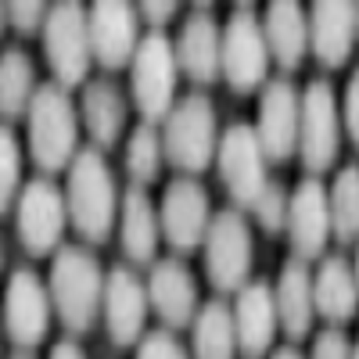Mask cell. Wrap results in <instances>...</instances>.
I'll return each instance as SVG.
<instances>
[{
	"label": "cell",
	"instance_id": "34",
	"mask_svg": "<svg viewBox=\"0 0 359 359\" xmlns=\"http://www.w3.org/2000/svg\"><path fill=\"white\" fill-rule=\"evenodd\" d=\"M137 355H144V359H184L187 348L180 345L172 327L158 323L155 331H144V338L137 341Z\"/></svg>",
	"mask_w": 359,
	"mask_h": 359
},
{
	"label": "cell",
	"instance_id": "3",
	"mask_svg": "<svg viewBox=\"0 0 359 359\" xmlns=\"http://www.w3.org/2000/svg\"><path fill=\"white\" fill-rule=\"evenodd\" d=\"M25 137H29V158L47 176L69 172L72 158L79 155V115L69 97V86L62 83H40L33 104L25 115Z\"/></svg>",
	"mask_w": 359,
	"mask_h": 359
},
{
	"label": "cell",
	"instance_id": "28",
	"mask_svg": "<svg viewBox=\"0 0 359 359\" xmlns=\"http://www.w3.org/2000/svg\"><path fill=\"white\" fill-rule=\"evenodd\" d=\"M194 345L191 352L201 359H226L237 352V323H233V306H226L223 298L205 302L191 323Z\"/></svg>",
	"mask_w": 359,
	"mask_h": 359
},
{
	"label": "cell",
	"instance_id": "24",
	"mask_svg": "<svg viewBox=\"0 0 359 359\" xmlns=\"http://www.w3.org/2000/svg\"><path fill=\"white\" fill-rule=\"evenodd\" d=\"M126 94L118 90L115 79L97 76L83 83V97H79V111H83V126L90 133L101 151H111L118 144V137L126 133Z\"/></svg>",
	"mask_w": 359,
	"mask_h": 359
},
{
	"label": "cell",
	"instance_id": "21",
	"mask_svg": "<svg viewBox=\"0 0 359 359\" xmlns=\"http://www.w3.org/2000/svg\"><path fill=\"white\" fill-rule=\"evenodd\" d=\"M180 72L198 86H212L223 79V29L208 11H194L176 36Z\"/></svg>",
	"mask_w": 359,
	"mask_h": 359
},
{
	"label": "cell",
	"instance_id": "16",
	"mask_svg": "<svg viewBox=\"0 0 359 359\" xmlns=\"http://www.w3.org/2000/svg\"><path fill=\"white\" fill-rule=\"evenodd\" d=\"M151 313V298H147V280L137 277V269L130 266H111L104 280V334L111 345L126 348L144 338V323Z\"/></svg>",
	"mask_w": 359,
	"mask_h": 359
},
{
	"label": "cell",
	"instance_id": "35",
	"mask_svg": "<svg viewBox=\"0 0 359 359\" xmlns=\"http://www.w3.org/2000/svg\"><path fill=\"white\" fill-rule=\"evenodd\" d=\"M313 355L320 359H338V355H352V341L341 331V323H327L323 331L313 338Z\"/></svg>",
	"mask_w": 359,
	"mask_h": 359
},
{
	"label": "cell",
	"instance_id": "17",
	"mask_svg": "<svg viewBox=\"0 0 359 359\" xmlns=\"http://www.w3.org/2000/svg\"><path fill=\"white\" fill-rule=\"evenodd\" d=\"M334 237L331 226V194L320 184V176H306L302 184L291 191V208H287V241L291 255L316 262L327 252V241Z\"/></svg>",
	"mask_w": 359,
	"mask_h": 359
},
{
	"label": "cell",
	"instance_id": "33",
	"mask_svg": "<svg viewBox=\"0 0 359 359\" xmlns=\"http://www.w3.org/2000/svg\"><path fill=\"white\" fill-rule=\"evenodd\" d=\"M50 4L54 0H4V25H11L22 36H36L47 22Z\"/></svg>",
	"mask_w": 359,
	"mask_h": 359
},
{
	"label": "cell",
	"instance_id": "2",
	"mask_svg": "<svg viewBox=\"0 0 359 359\" xmlns=\"http://www.w3.org/2000/svg\"><path fill=\"white\" fill-rule=\"evenodd\" d=\"M104 280L108 273L101 269L97 255L79 245H62L50 262V298L57 323L65 327L69 338H83L97 327L104 313Z\"/></svg>",
	"mask_w": 359,
	"mask_h": 359
},
{
	"label": "cell",
	"instance_id": "11",
	"mask_svg": "<svg viewBox=\"0 0 359 359\" xmlns=\"http://www.w3.org/2000/svg\"><path fill=\"white\" fill-rule=\"evenodd\" d=\"M54 298L50 284L33 269H15L4 287V334L18 352L36 348L50 334L54 320Z\"/></svg>",
	"mask_w": 359,
	"mask_h": 359
},
{
	"label": "cell",
	"instance_id": "41",
	"mask_svg": "<svg viewBox=\"0 0 359 359\" xmlns=\"http://www.w3.org/2000/svg\"><path fill=\"white\" fill-rule=\"evenodd\" d=\"M194 4H198V8H208V4H212V0H194Z\"/></svg>",
	"mask_w": 359,
	"mask_h": 359
},
{
	"label": "cell",
	"instance_id": "7",
	"mask_svg": "<svg viewBox=\"0 0 359 359\" xmlns=\"http://www.w3.org/2000/svg\"><path fill=\"white\" fill-rule=\"evenodd\" d=\"M180 57L176 40H169L162 29L147 33L130 62V97L144 123H165V115L176 104V83H180Z\"/></svg>",
	"mask_w": 359,
	"mask_h": 359
},
{
	"label": "cell",
	"instance_id": "30",
	"mask_svg": "<svg viewBox=\"0 0 359 359\" xmlns=\"http://www.w3.org/2000/svg\"><path fill=\"white\" fill-rule=\"evenodd\" d=\"M327 194H331V226L338 245L359 241V165L338 169Z\"/></svg>",
	"mask_w": 359,
	"mask_h": 359
},
{
	"label": "cell",
	"instance_id": "39",
	"mask_svg": "<svg viewBox=\"0 0 359 359\" xmlns=\"http://www.w3.org/2000/svg\"><path fill=\"white\" fill-rule=\"evenodd\" d=\"M273 355H280V359H291V355H298V348H294V345H277V348H273Z\"/></svg>",
	"mask_w": 359,
	"mask_h": 359
},
{
	"label": "cell",
	"instance_id": "18",
	"mask_svg": "<svg viewBox=\"0 0 359 359\" xmlns=\"http://www.w3.org/2000/svg\"><path fill=\"white\" fill-rule=\"evenodd\" d=\"M309 43L323 69H341L359 43L355 0H309Z\"/></svg>",
	"mask_w": 359,
	"mask_h": 359
},
{
	"label": "cell",
	"instance_id": "12",
	"mask_svg": "<svg viewBox=\"0 0 359 359\" xmlns=\"http://www.w3.org/2000/svg\"><path fill=\"white\" fill-rule=\"evenodd\" d=\"M269 43L262 33V18L252 11H233L223 25V83L233 94H255L269 79Z\"/></svg>",
	"mask_w": 359,
	"mask_h": 359
},
{
	"label": "cell",
	"instance_id": "8",
	"mask_svg": "<svg viewBox=\"0 0 359 359\" xmlns=\"http://www.w3.org/2000/svg\"><path fill=\"white\" fill-rule=\"evenodd\" d=\"M205 277L216 287V294H237L252 280V223L245 219V208H219L205 233Z\"/></svg>",
	"mask_w": 359,
	"mask_h": 359
},
{
	"label": "cell",
	"instance_id": "9",
	"mask_svg": "<svg viewBox=\"0 0 359 359\" xmlns=\"http://www.w3.org/2000/svg\"><path fill=\"white\" fill-rule=\"evenodd\" d=\"M269 165L273 162L266 158L255 126L233 123V126L223 130L216 169H219V180H223V187H226V194L237 208L252 212V205L259 201V194L269 184Z\"/></svg>",
	"mask_w": 359,
	"mask_h": 359
},
{
	"label": "cell",
	"instance_id": "15",
	"mask_svg": "<svg viewBox=\"0 0 359 359\" xmlns=\"http://www.w3.org/2000/svg\"><path fill=\"white\" fill-rule=\"evenodd\" d=\"M259 140L273 165H284L298 155V130H302V94L287 79H269L259 97Z\"/></svg>",
	"mask_w": 359,
	"mask_h": 359
},
{
	"label": "cell",
	"instance_id": "38",
	"mask_svg": "<svg viewBox=\"0 0 359 359\" xmlns=\"http://www.w3.org/2000/svg\"><path fill=\"white\" fill-rule=\"evenodd\" d=\"M50 355H54V359H79V355H83V345H79V338L57 341V345H50Z\"/></svg>",
	"mask_w": 359,
	"mask_h": 359
},
{
	"label": "cell",
	"instance_id": "25",
	"mask_svg": "<svg viewBox=\"0 0 359 359\" xmlns=\"http://www.w3.org/2000/svg\"><path fill=\"white\" fill-rule=\"evenodd\" d=\"M277 294V313H280V331L291 341H306L313 331V320H316V294H313V273H309V262L291 255L280 269V277L273 284Z\"/></svg>",
	"mask_w": 359,
	"mask_h": 359
},
{
	"label": "cell",
	"instance_id": "5",
	"mask_svg": "<svg viewBox=\"0 0 359 359\" xmlns=\"http://www.w3.org/2000/svg\"><path fill=\"white\" fill-rule=\"evenodd\" d=\"M40 40L47 69L62 86L76 90L79 83L90 79L94 43H90V8L83 0H54L40 29Z\"/></svg>",
	"mask_w": 359,
	"mask_h": 359
},
{
	"label": "cell",
	"instance_id": "6",
	"mask_svg": "<svg viewBox=\"0 0 359 359\" xmlns=\"http://www.w3.org/2000/svg\"><path fill=\"white\" fill-rule=\"evenodd\" d=\"M11 219H15L18 248L29 259H47L62 248L65 226H72L69 223V198L54 184V176L40 172L36 180H29L22 187V194L11 208Z\"/></svg>",
	"mask_w": 359,
	"mask_h": 359
},
{
	"label": "cell",
	"instance_id": "37",
	"mask_svg": "<svg viewBox=\"0 0 359 359\" xmlns=\"http://www.w3.org/2000/svg\"><path fill=\"white\" fill-rule=\"evenodd\" d=\"M137 8H140V15H144V22H147V25L162 29L165 22H172V18H176L180 0H137Z\"/></svg>",
	"mask_w": 359,
	"mask_h": 359
},
{
	"label": "cell",
	"instance_id": "32",
	"mask_svg": "<svg viewBox=\"0 0 359 359\" xmlns=\"http://www.w3.org/2000/svg\"><path fill=\"white\" fill-rule=\"evenodd\" d=\"M287 208H291L287 187L280 184V180H269L266 191L259 194V201L252 205V216H255V223H259L262 233L280 237V233H287Z\"/></svg>",
	"mask_w": 359,
	"mask_h": 359
},
{
	"label": "cell",
	"instance_id": "4",
	"mask_svg": "<svg viewBox=\"0 0 359 359\" xmlns=\"http://www.w3.org/2000/svg\"><path fill=\"white\" fill-rule=\"evenodd\" d=\"M162 144H165V162L184 176H201L208 165H216L219 118L212 101L205 94L180 97L162 123Z\"/></svg>",
	"mask_w": 359,
	"mask_h": 359
},
{
	"label": "cell",
	"instance_id": "27",
	"mask_svg": "<svg viewBox=\"0 0 359 359\" xmlns=\"http://www.w3.org/2000/svg\"><path fill=\"white\" fill-rule=\"evenodd\" d=\"M36 65L22 47H8L0 62V115L4 123H22L29 115V104L36 97Z\"/></svg>",
	"mask_w": 359,
	"mask_h": 359
},
{
	"label": "cell",
	"instance_id": "42",
	"mask_svg": "<svg viewBox=\"0 0 359 359\" xmlns=\"http://www.w3.org/2000/svg\"><path fill=\"white\" fill-rule=\"evenodd\" d=\"M352 355H359V334H355V345H352Z\"/></svg>",
	"mask_w": 359,
	"mask_h": 359
},
{
	"label": "cell",
	"instance_id": "36",
	"mask_svg": "<svg viewBox=\"0 0 359 359\" xmlns=\"http://www.w3.org/2000/svg\"><path fill=\"white\" fill-rule=\"evenodd\" d=\"M341 123H345V133H348V140L355 144V151H359V69L352 72V79H348V86H345Z\"/></svg>",
	"mask_w": 359,
	"mask_h": 359
},
{
	"label": "cell",
	"instance_id": "14",
	"mask_svg": "<svg viewBox=\"0 0 359 359\" xmlns=\"http://www.w3.org/2000/svg\"><path fill=\"white\" fill-rule=\"evenodd\" d=\"M90 43L94 62L104 72L130 69L133 54L140 47V8L137 0H90Z\"/></svg>",
	"mask_w": 359,
	"mask_h": 359
},
{
	"label": "cell",
	"instance_id": "26",
	"mask_svg": "<svg viewBox=\"0 0 359 359\" xmlns=\"http://www.w3.org/2000/svg\"><path fill=\"white\" fill-rule=\"evenodd\" d=\"M313 294H316V316L323 323H348L359 313V280L355 266L345 255H323L320 269L313 273Z\"/></svg>",
	"mask_w": 359,
	"mask_h": 359
},
{
	"label": "cell",
	"instance_id": "10",
	"mask_svg": "<svg viewBox=\"0 0 359 359\" xmlns=\"http://www.w3.org/2000/svg\"><path fill=\"white\" fill-rule=\"evenodd\" d=\"M341 155V115L338 94L327 79H313L302 94V130H298V158L306 172L323 176Z\"/></svg>",
	"mask_w": 359,
	"mask_h": 359
},
{
	"label": "cell",
	"instance_id": "1",
	"mask_svg": "<svg viewBox=\"0 0 359 359\" xmlns=\"http://www.w3.org/2000/svg\"><path fill=\"white\" fill-rule=\"evenodd\" d=\"M65 198H69V223L79 233V241L104 245L111 230L118 226L123 194H118L108 158L97 144L79 147V155L72 158L69 180H65Z\"/></svg>",
	"mask_w": 359,
	"mask_h": 359
},
{
	"label": "cell",
	"instance_id": "19",
	"mask_svg": "<svg viewBox=\"0 0 359 359\" xmlns=\"http://www.w3.org/2000/svg\"><path fill=\"white\" fill-rule=\"evenodd\" d=\"M233 323H237V352L241 355H266L273 352L280 313L277 294L269 280H248L233 294Z\"/></svg>",
	"mask_w": 359,
	"mask_h": 359
},
{
	"label": "cell",
	"instance_id": "31",
	"mask_svg": "<svg viewBox=\"0 0 359 359\" xmlns=\"http://www.w3.org/2000/svg\"><path fill=\"white\" fill-rule=\"evenodd\" d=\"M0 205H4V216H11V208L22 194V144L11 130V123H4V133H0Z\"/></svg>",
	"mask_w": 359,
	"mask_h": 359
},
{
	"label": "cell",
	"instance_id": "13",
	"mask_svg": "<svg viewBox=\"0 0 359 359\" xmlns=\"http://www.w3.org/2000/svg\"><path fill=\"white\" fill-rule=\"evenodd\" d=\"M158 216H162L165 245L176 255H191L205 245L208 223H212L216 212H212V201H208V191L198 184V176L180 172V180H172L162 194Z\"/></svg>",
	"mask_w": 359,
	"mask_h": 359
},
{
	"label": "cell",
	"instance_id": "29",
	"mask_svg": "<svg viewBox=\"0 0 359 359\" xmlns=\"http://www.w3.org/2000/svg\"><path fill=\"white\" fill-rule=\"evenodd\" d=\"M123 162H126L130 184H144L147 187V184H155V180H158L162 162H165V144H162V133L155 130V123H140L130 133Z\"/></svg>",
	"mask_w": 359,
	"mask_h": 359
},
{
	"label": "cell",
	"instance_id": "23",
	"mask_svg": "<svg viewBox=\"0 0 359 359\" xmlns=\"http://www.w3.org/2000/svg\"><path fill=\"white\" fill-rule=\"evenodd\" d=\"M262 33L269 54L284 72H294L313 50L309 43V11L302 0H269L262 15Z\"/></svg>",
	"mask_w": 359,
	"mask_h": 359
},
{
	"label": "cell",
	"instance_id": "22",
	"mask_svg": "<svg viewBox=\"0 0 359 359\" xmlns=\"http://www.w3.org/2000/svg\"><path fill=\"white\" fill-rule=\"evenodd\" d=\"M118 241H123V255L133 266H151L158 259L162 216H158L155 201L147 198L144 184H130L123 191V208H118Z\"/></svg>",
	"mask_w": 359,
	"mask_h": 359
},
{
	"label": "cell",
	"instance_id": "43",
	"mask_svg": "<svg viewBox=\"0 0 359 359\" xmlns=\"http://www.w3.org/2000/svg\"><path fill=\"white\" fill-rule=\"evenodd\" d=\"M355 22H359V0H355Z\"/></svg>",
	"mask_w": 359,
	"mask_h": 359
},
{
	"label": "cell",
	"instance_id": "44",
	"mask_svg": "<svg viewBox=\"0 0 359 359\" xmlns=\"http://www.w3.org/2000/svg\"><path fill=\"white\" fill-rule=\"evenodd\" d=\"M241 4H252V0H241Z\"/></svg>",
	"mask_w": 359,
	"mask_h": 359
},
{
	"label": "cell",
	"instance_id": "40",
	"mask_svg": "<svg viewBox=\"0 0 359 359\" xmlns=\"http://www.w3.org/2000/svg\"><path fill=\"white\" fill-rule=\"evenodd\" d=\"M359 245V241H355ZM352 266H355V280H359V248H355V259H352Z\"/></svg>",
	"mask_w": 359,
	"mask_h": 359
},
{
	"label": "cell",
	"instance_id": "20",
	"mask_svg": "<svg viewBox=\"0 0 359 359\" xmlns=\"http://www.w3.org/2000/svg\"><path fill=\"white\" fill-rule=\"evenodd\" d=\"M147 298H151V313L158 323L184 331L198 316V280L180 259H155L151 277H147Z\"/></svg>",
	"mask_w": 359,
	"mask_h": 359
}]
</instances>
